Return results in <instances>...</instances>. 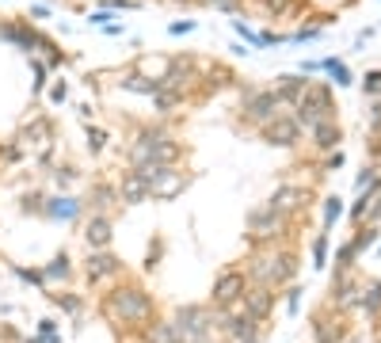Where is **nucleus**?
Masks as SVG:
<instances>
[{
	"instance_id": "obj_13",
	"label": "nucleus",
	"mask_w": 381,
	"mask_h": 343,
	"mask_svg": "<svg viewBox=\"0 0 381 343\" xmlns=\"http://www.w3.org/2000/svg\"><path fill=\"white\" fill-rule=\"evenodd\" d=\"M20 142L23 145H39V161H50V149H54V118L50 115H35L31 123L23 126Z\"/></svg>"
},
{
	"instance_id": "obj_5",
	"label": "nucleus",
	"mask_w": 381,
	"mask_h": 343,
	"mask_svg": "<svg viewBox=\"0 0 381 343\" xmlns=\"http://www.w3.org/2000/svg\"><path fill=\"white\" fill-rule=\"evenodd\" d=\"M218 317L221 313L213 309V305H180V309L172 313L183 343H213V336H218Z\"/></svg>"
},
{
	"instance_id": "obj_43",
	"label": "nucleus",
	"mask_w": 381,
	"mask_h": 343,
	"mask_svg": "<svg viewBox=\"0 0 381 343\" xmlns=\"http://www.w3.org/2000/svg\"><path fill=\"white\" fill-rule=\"evenodd\" d=\"M15 275H20L23 282H39V286H46V282H42V271H27V267H15Z\"/></svg>"
},
{
	"instance_id": "obj_20",
	"label": "nucleus",
	"mask_w": 381,
	"mask_h": 343,
	"mask_svg": "<svg viewBox=\"0 0 381 343\" xmlns=\"http://www.w3.org/2000/svg\"><path fill=\"white\" fill-rule=\"evenodd\" d=\"M137 339H142V343H183V336H180V328H175L172 317H168V320H164V317H153L142 332H137Z\"/></svg>"
},
{
	"instance_id": "obj_28",
	"label": "nucleus",
	"mask_w": 381,
	"mask_h": 343,
	"mask_svg": "<svg viewBox=\"0 0 381 343\" xmlns=\"http://www.w3.org/2000/svg\"><path fill=\"white\" fill-rule=\"evenodd\" d=\"M50 298L61 313H69V317H80V313H85V298H77V294H50Z\"/></svg>"
},
{
	"instance_id": "obj_45",
	"label": "nucleus",
	"mask_w": 381,
	"mask_h": 343,
	"mask_svg": "<svg viewBox=\"0 0 381 343\" xmlns=\"http://www.w3.org/2000/svg\"><path fill=\"white\" fill-rule=\"evenodd\" d=\"M92 23H96V27H107V23H111V8H104V12H92Z\"/></svg>"
},
{
	"instance_id": "obj_44",
	"label": "nucleus",
	"mask_w": 381,
	"mask_h": 343,
	"mask_svg": "<svg viewBox=\"0 0 381 343\" xmlns=\"http://www.w3.org/2000/svg\"><path fill=\"white\" fill-rule=\"evenodd\" d=\"M317 35H320V27H301L294 39H297V42H309V39H317Z\"/></svg>"
},
{
	"instance_id": "obj_6",
	"label": "nucleus",
	"mask_w": 381,
	"mask_h": 343,
	"mask_svg": "<svg viewBox=\"0 0 381 343\" xmlns=\"http://www.w3.org/2000/svg\"><path fill=\"white\" fill-rule=\"evenodd\" d=\"M290 115L297 118V126H301L305 134H309V130H317L320 123H332V118H336V107H332L328 85H317V80H309L305 96L290 107Z\"/></svg>"
},
{
	"instance_id": "obj_30",
	"label": "nucleus",
	"mask_w": 381,
	"mask_h": 343,
	"mask_svg": "<svg viewBox=\"0 0 381 343\" xmlns=\"http://www.w3.org/2000/svg\"><path fill=\"white\" fill-rule=\"evenodd\" d=\"M320 69H324V73H332V80H336V85H351V80H355V77H351V69H347V65L336 61V58L320 61Z\"/></svg>"
},
{
	"instance_id": "obj_32",
	"label": "nucleus",
	"mask_w": 381,
	"mask_h": 343,
	"mask_svg": "<svg viewBox=\"0 0 381 343\" xmlns=\"http://www.w3.org/2000/svg\"><path fill=\"white\" fill-rule=\"evenodd\" d=\"M256 4L267 12V20H282V15L290 12V4H294V0H256Z\"/></svg>"
},
{
	"instance_id": "obj_27",
	"label": "nucleus",
	"mask_w": 381,
	"mask_h": 343,
	"mask_svg": "<svg viewBox=\"0 0 381 343\" xmlns=\"http://www.w3.org/2000/svg\"><path fill=\"white\" fill-rule=\"evenodd\" d=\"M149 104H153L156 115H172L175 107H183V99H180V96H172V92H164V88H156L153 96H149Z\"/></svg>"
},
{
	"instance_id": "obj_2",
	"label": "nucleus",
	"mask_w": 381,
	"mask_h": 343,
	"mask_svg": "<svg viewBox=\"0 0 381 343\" xmlns=\"http://www.w3.org/2000/svg\"><path fill=\"white\" fill-rule=\"evenodd\" d=\"M180 156H183V145L164 126L137 130V137L126 145L130 168H137V164H180Z\"/></svg>"
},
{
	"instance_id": "obj_10",
	"label": "nucleus",
	"mask_w": 381,
	"mask_h": 343,
	"mask_svg": "<svg viewBox=\"0 0 381 343\" xmlns=\"http://www.w3.org/2000/svg\"><path fill=\"white\" fill-rule=\"evenodd\" d=\"M248 275H244V267H225V271L213 279V290H210V305L213 309H229V305H237L240 298H244V290H248Z\"/></svg>"
},
{
	"instance_id": "obj_26",
	"label": "nucleus",
	"mask_w": 381,
	"mask_h": 343,
	"mask_svg": "<svg viewBox=\"0 0 381 343\" xmlns=\"http://www.w3.org/2000/svg\"><path fill=\"white\" fill-rule=\"evenodd\" d=\"M69 279H73V263H69V256H65V252H58L50 263L42 267V282L46 286H50V282H69Z\"/></svg>"
},
{
	"instance_id": "obj_46",
	"label": "nucleus",
	"mask_w": 381,
	"mask_h": 343,
	"mask_svg": "<svg viewBox=\"0 0 381 343\" xmlns=\"http://www.w3.org/2000/svg\"><path fill=\"white\" fill-rule=\"evenodd\" d=\"M46 15H50V8H46V4H31V20H46Z\"/></svg>"
},
{
	"instance_id": "obj_41",
	"label": "nucleus",
	"mask_w": 381,
	"mask_h": 343,
	"mask_svg": "<svg viewBox=\"0 0 381 343\" xmlns=\"http://www.w3.org/2000/svg\"><path fill=\"white\" fill-rule=\"evenodd\" d=\"M191 31H194V20H175L168 27V35H191Z\"/></svg>"
},
{
	"instance_id": "obj_16",
	"label": "nucleus",
	"mask_w": 381,
	"mask_h": 343,
	"mask_svg": "<svg viewBox=\"0 0 381 343\" xmlns=\"http://www.w3.org/2000/svg\"><path fill=\"white\" fill-rule=\"evenodd\" d=\"M115 206H123L118 202V183H107V180H96L85 199V210L88 214H115Z\"/></svg>"
},
{
	"instance_id": "obj_18",
	"label": "nucleus",
	"mask_w": 381,
	"mask_h": 343,
	"mask_svg": "<svg viewBox=\"0 0 381 343\" xmlns=\"http://www.w3.org/2000/svg\"><path fill=\"white\" fill-rule=\"evenodd\" d=\"M111 229H115L111 214H88V221H85V244H88V252L111 248V237H115Z\"/></svg>"
},
{
	"instance_id": "obj_8",
	"label": "nucleus",
	"mask_w": 381,
	"mask_h": 343,
	"mask_svg": "<svg viewBox=\"0 0 381 343\" xmlns=\"http://www.w3.org/2000/svg\"><path fill=\"white\" fill-rule=\"evenodd\" d=\"M286 225H290V218L278 214L263 202V206H256L252 214H248V240H252V248H267V244H278V240L286 237Z\"/></svg>"
},
{
	"instance_id": "obj_25",
	"label": "nucleus",
	"mask_w": 381,
	"mask_h": 343,
	"mask_svg": "<svg viewBox=\"0 0 381 343\" xmlns=\"http://www.w3.org/2000/svg\"><path fill=\"white\" fill-rule=\"evenodd\" d=\"M149 199V187L142 180H137L134 172H123V180H118V202L123 206H137V202Z\"/></svg>"
},
{
	"instance_id": "obj_1",
	"label": "nucleus",
	"mask_w": 381,
	"mask_h": 343,
	"mask_svg": "<svg viewBox=\"0 0 381 343\" xmlns=\"http://www.w3.org/2000/svg\"><path fill=\"white\" fill-rule=\"evenodd\" d=\"M99 317L118 332H142L145 324L156 317V298L145 286L115 282V286H107L104 301H99Z\"/></svg>"
},
{
	"instance_id": "obj_36",
	"label": "nucleus",
	"mask_w": 381,
	"mask_h": 343,
	"mask_svg": "<svg viewBox=\"0 0 381 343\" xmlns=\"http://www.w3.org/2000/svg\"><path fill=\"white\" fill-rule=\"evenodd\" d=\"M202 4L218 8V12H225V15H237L240 8H244V0H202Z\"/></svg>"
},
{
	"instance_id": "obj_17",
	"label": "nucleus",
	"mask_w": 381,
	"mask_h": 343,
	"mask_svg": "<svg viewBox=\"0 0 381 343\" xmlns=\"http://www.w3.org/2000/svg\"><path fill=\"white\" fill-rule=\"evenodd\" d=\"M233 80H237V77H233V69H229V65H221V61L202 65V77H199V96H194V99H210L213 92L229 88Z\"/></svg>"
},
{
	"instance_id": "obj_34",
	"label": "nucleus",
	"mask_w": 381,
	"mask_h": 343,
	"mask_svg": "<svg viewBox=\"0 0 381 343\" xmlns=\"http://www.w3.org/2000/svg\"><path fill=\"white\" fill-rule=\"evenodd\" d=\"M20 210H23V214H42V210H46V199H42L39 191H31V194H23Z\"/></svg>"
},
{
	"instance_id": "obj_38",
	"label": "nucleus",
	"mask_w": 381,
	"mask_h": 343,
	"mask_svg": "<svg viewBox=\"0 0 381 343\" xmlns=\"http://www.w3.org/2000/svg\"><path fill=\"white\" fill-rule=\"evenodd\" d=\"M65 99H69V85H65V80H54L50 85V104H65Z\"/></svg>"
},
{
	"instance_id": "obj_37",
	"label": "nucleus",
	"mask_w": 381,
	"mask_h": 343,
	"mask_svg": "<svg viewBox=\"0 0 381 343\" xmlns=\"http://www.w3.org/2000/svg\"><path fill=\"white\" fill-rule=\"evenodd\" d=\"M362 88H366V96H381V69H374V73H366V77H362Z\"/></svg>"
},
{
	"instance_id": "obj_47",
	"label": "nucleus",
	"mask_w": 381,
	"mask_h": 343,
	"mask_svg": "<svg viewBox=\"0 0 381 343\" xmlns=\"http://www.w3.org/2000/svg\"><path fill=\"white\" fill-rule=\"evenodd\" d=\"M240 343H259V339H240Z\"/></svg>"
},
{
	"instance_id": "obj_39",
	"label": "nucleus",
	"mask_w": 381,
	"mask_h": 343,
	"mask_svg": "<svg viewBox=\"0 0 381 343\" xmlns=\"http://www.w3.org/2000/svg\"><path fill=\"white\" fill-rule=\"evenodd\" d=\"M233 31L240 35V39H244V42H252V46H259V35L252 31V27H248L244 20H233Z\"/></svg>"
},
{
	"instance_id": "obj_19",
	"label": "nucleus",
	"mask_w": 381,
	"mask_h": 343,
	"mask_svg": "<svg viewBox=\"0 0 381 343\" xmlns=\"http://www.w3.org/2000/svg\"><path fill=\"white\" fill-rule=\"evenodd\" d=\"M240 301H244V309L252 313L256 320H267V313L275 309V286H259V282H252V286L244 290V298H240Z\"/></svg>"
},
{
	"instance_id": "obj_42",
	"label": "nucleus",
	"mask_w": 381,
	"mask_h": 343,
	"mask_svg": "<svg viewBox=\"0 0 381 343\" xmlns=\"http://www.w3.org/2000/svg\"><path fill=\"white\" fill-rule=\"evenodd\" d=\"M339 210H343V206H339V199H328V206H324V221L332 225V221L339 218Z\"/></svg>"
},
{
	"instance_id": "obj_29",
	"label": "nucleus",
	"mask_w": 381,
	"mask_h": 343,
	"mask_svg": "<svg viewBox=\"0 0 381 343\" xmlns=\"http://www.w3.org/2000/svg\"><path fill=\"white\" fill-rule=\"evenodd\" d=\"M31 92H35V96H42V92H46V85H50V80H46V77H50V69H46V61L42 58H31Z\"/></svg>"
},
{
	"instance_id": "obj_23",
	"label": "nucleus",
	"mask_w": 381,
	"mask_h": 343,
	"mask_svg": "<svg viewBox=\"0 0 381 343\" xmlns=\"http://www.w3.org/2000/svg\"><path fill=\"white\" fill-rule=\"evenodd\" d=\"M118 85H123L126 92H134V96H153L156 88H161V80H153V77H145V73H137L134 65H130V69H123L118 73Z\"/></svg>"
},
{
	"instance_id": "obj_15",
	"label": "nucleus",
	"mask_w": 381,
	"mask_h": 343,
	"mask_svg": "<svg viewBox=\"0 0 381 343\" xmlns=\"http://www.w3.org/2000/svg\"><path fill=\"white\" fill-rule=\"evenodd\" d=\"M267 206L278 210V214H286V218H294L297 210L309 206V191H305V187H294V183H282V187H275V194L267 199Z\"/></svg>"
},
{
	"instance_id": "obj_24",
	"label": "nucleus",
	"mask_w": 381,
	"mask_h": 343,
	"mask_svg": "<svg viewBox=\"0 0 381 343\" xmlns=\"http://www.w3.org/2000/svg\"><path fill=\"white\" fill-rule=\"evenodd\" d=\"M309 137H313V149H320V153H336V145L343 142V130H339L336 118H332V123H320L317 130H309Z\"/></svg>"
},
{
	"instance_id": "obj_35",
	"label": "nucleus",
	"mask_w": 381,
	"mask_h": 343,
	"mask_svg": "<svg viewBox=\"0 0 381 343\" xmlns=\"http://www.w3.org/2000/svg\"><path fill=\"white\" fill-rule=\"evenodd\" d=\"M107 137H111V134H107L104 126H88V149H92V153H99V149L107 145Z\"/></svg>"
},
{
	"instance_id": "obj_31",
	"label": "nucleus",
	"mask_w": 381,
	"mask_h": 343,
	"mask_svg": "<svg viewBox=\"0 0 381 343\" xmlns=\"http://www.w3.org/2000/svg\"><path fill=\"white\" fill-rule=\"evenodd\" d=\"M77 180H80V172L73 168V164H58V168H54V183H58L61 191H69Z\"/></svg>"
},
{
	"instance_id": "obj_40",
	"label": "nucleus",
	"mask_w": 381,
	"mask_h": 343,
	"mask_svg": "<svg viewBox=\"0 0 381 343\" xmlns=\"http://www.w3.org/2000/svg\"><path fill=\"white\" fill-rule=\"evenodd\" d=\"M107 8L111 12H134V8H142L137 0H107Z\"/></svg>"
},
{
	"instance_id": "obj_3",
	"label": "nucleus",
	"mask_w": 381,
	"mask_h": 343,
	"mask_svg": "<svg viewBox=\"0 0 381 343\" xmlns=\"http://www.w3.org/2000/svg\"><path fill=\"white\" fill-rule=\"evenodd\" d=\"M297 263H294V252H286V248H252L244 259V275L248 282H259V286H282L286 279H294Z\"/></svg>"
},
{
	"instance_id": "obj_21",
	"label": "nucleus",
	"mask_w": 381,
	"mask_h": 343,
	"mask_svg": "<svg viewBox=\"0 0 381 343\" xmlns=\"http://www.w3.org/2000/svg\"><path fill=\"white\" fill-rule=\"evenodd\" d=\"M80 214H88L85 202L69 199V194H54V199H46V210H42V218H54V221H77Z\"/></svg>"
},
{
	"instance_id": "obj_22",
	"label": "nucleus",
	"mask_w": 381,
	"mask_h": 343,
	"mask_svg": "<svg viewBox=\"0 0 381 343\" xmlns=\"http://www.w3.org/2000/svg\"><path fill=\"white\" fill-rule=\"evenodd\" d=\"M278 96H282V104L286 107H294L297 99L305 96V88H309V80H305V73H282V77H275V85H271Z\"/></svg>"
},
{
	"instance_id": "obj_4",
	"label": "nucleus",
	"mask_w": 381,
	"mask_h": 343,
	"mask_svg": "<svg viewBox=\"0 0 381 343\" xmlns=\"http://www.w3.org/2000/svg\"><path fill=\"white\" fill-rule=\"evenodd\" d=\"M278 115H290V107L282 104V96L275 88H244L240 92V123L244 126L263 130Z\"/></svg>"
},
{
	"instance_id": "obj_14",
	"label": "nucleus",
	"mask_w": 381,
	"mask_h": 343,
	"mask_svg": "<svg viewBox=\"0 0 381 343\" xmlns=\"http://www.w3.org/2000/svg\"><path fill=\"white\" fill-rule=\"evenodd\" d=\"M183 187H187V175L180 172V164H164L161 175L153 180V187H149V199H156V202H168L175 199Z\"/></svg>"
},
{
	"instance_id": "obj_12",
	"label": "nucleus",
	"mask_w": 381,
	"mask_h": 343,
	"mask_svg": "<svg viewBox=\"0 0 381 343\" xmlns=\"http://www.w3.org/2000/svg\"><path fill=\"white\" fill-rule=\"evenodd\" d=\"M301 134L305 130L297 126L294 115H278L275 123H267L263 130H259V137H263L267 145H278V149H294V145L301 142Z\"/></svg>"
},
{
	"instance_id": "obj_7",
	"label": "nucleus",
	"mask_w": 381,
	"mask_h": 343,
	"mask_svg": "<svg viewBox=\"0 0 381 343\" xmlns=\"http://www.w3.org/2000/svg\"><path fill=\"white\" fill-rule=\"evenodd\" d=\"M199 77H202V61L194 54H172L168 58V73L161 77V88L180 96L183 104L194 99V88H199Z\"/></svg>"
},
{
	"instance_id": "obj_9",
	"label": "nucleus",
	"mask_w": 381,
	"mask_h": 343,
	"mask_svg": "<svg viewBox=\"0 0 381 343\" xmlns=\"http://www.w3.org/2000/svg\"><path fill=\"white\" fill-rule=\"evenodd\" d=\"M0 39L4 42H12V46H20V50H27V54H46L50 58L58 46H54V39H46V35L35 27L31 20H12V23H0Z\"/></svg>"
},
{
	"instance_id": "obj_11",
	"label": "nucleus",
	"mask_w": 381,
	"mask_h": 343,
	"mask_svg": "<svg viewBox=\"0 0 381 343\" xmlns=\"http://www.w3.org/2000/svg\"><path fill=\"white\" fill-rule=\"evenodd\" d=\"M85 275H88V282H92V286H115V282L126 275V267H123V259H118L115 252L99 248V252H88Z\"/></svg>"
},
{
	"instance_id": "obj_33",
	"label": "nucleus",
	"mask_w": 381,
	"mask_h": 343,
	"mask_svg": "<svg viewBox=\"0 0 381 343\" xmlns=\"http://www.w3.org/2000/svg\"><path fill=\"white\" fill-rule=\"evenodd\" d=\"M0 161H4V164L23 161V142H20V137H15V142H8V145H0Z\"/></svg>"
}]
</instances>
